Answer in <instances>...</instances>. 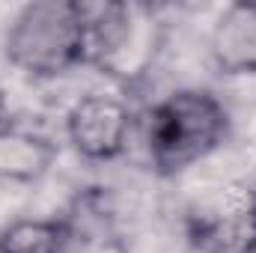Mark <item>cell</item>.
Instances as JSON below:
<instances>
[{
  "label": "cell",
  "instance_id": "obj_1",
  "mask_svg": "<svg viewBox=\"0 0 256 253\" xmlns=\"http://www.w3.org/2000/svg\"><path fill=\"white\" fill-rule=\"evenodd\" d=\"M9 60L39 78L60 74L86 57L84 6L72 0H42L21 9L9 36Z\"/></svg>",
  "mask_w": 256,
  "mask_h": 253
},
{
  "label": "cell",
  "instance_id": "obj_2",
  "mask_svg": "<svg viewBox=\"0 0 256 253\" xmlns=\"http://www.w3.org/2000/svg\"><path fill=\"white\" fill-rule=\"evenodd\" d=\"M226 128V114L212 92L182 90L149 116V152L161 170H182L208 155Z\"/></svg>",
  "mask_w": 256,
  "mask_h": 253
},
{
  "label": "cell",
  "instance_id": "obj_3",
  "mask_svg": "<svg viewBox=\"0 0 256 253\" xmlns=\"http://www.w3.org/2000/svg\"><path fill=\"white\" fill-rule=\"evenodd\" d=\"M188 236L200 253H256V196L248 188H218L196 200Z\"/></svg>",
  "mask_w": 256,
  "mask_h": 253
},
{
  "label": "cell",
  "instance_id": "obj_4",
  "mask_svg": "<svg viewBox=\"0 0 256 253\" xmlns=\"http://www.w3.org/2000/svg\"><path fill=\"white\" fill-rule=\"evenodd\" d=\"M68 137L86 158H114L128 137V110L108 96H86L68 114Z\"/></svg>",
  "mask_w": 256,
  "mask_h": 253
},
{
  "label": "cell",
  "instance_id": "obj_5",
  "mask_svg": "<svg viewBox=\"0 0 256 253\" xmlns=\"http://www.w3.org/2000/svg\"><path fill=\"white\" fill-rule=\"evenodd\" d=\"M212 54L224 72H256V3H236L220 15Z\"/></svg>",
  "mask_w": 256,
  "mask_h": 253
},
{
  "label": "cell",
  "instance_id": "obj_6",
  "mask_svg": "<svg viewBox=\"0 0 256 253\" xmlns=\"http://www.w3.org/2000/svg\"><path fill=\"white\" fill-rule=\"evenodd\" d=\"M63 230L51 220H15L0 232V253H60Z\"/></svg>",
  "mask_w": 256,
  "mask_h": 253
},
{
  "label": "cell",
  "instance_id": "obj_7",
  "mask_svg": "<svg viewBox=\"0 0 256 253\" xmlns=\"http://www.w3.org/2000/svg\"><path fill=\"white\" fill-rule=\"evenodd\" d=\"M48 152L39 140L24 134H0V173L33 176L45 167Z\"/></svg>",
  "mask_w": 256,
  "mask_h": 253
}]
</instances>
